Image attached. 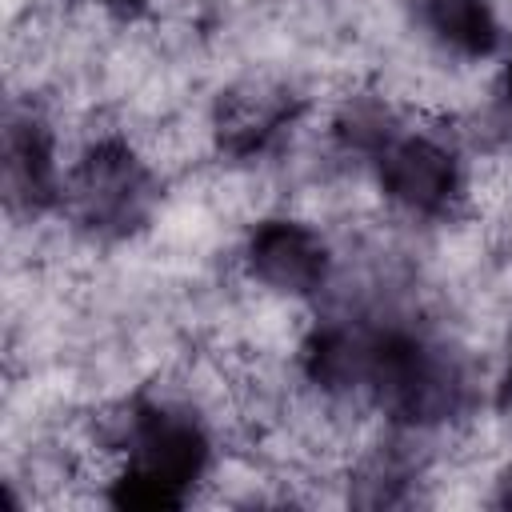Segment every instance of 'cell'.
<instances>
[{"label":"cell","mask_w":512,"mask_h":512,"mask_svg":"<svg viewBox=\"0 0 512 512\" xmlns=\"http://www.w3.org/2000/svg\"><path fill=\"white\" fill-rule=\"evenodd\" d=\"M376 188L388 204L412 216H452L468 200V168L460 152L424 128H392V120L364 148Z\"/></svg>","instance_id":"obj_1"},{"label":"cell","mask_w":512,"mask_h":512,"mask_svg":"<svg viewBox=\"0 0 512 512\" xmlns=\"http://www.w3.org/2000/svg\"><path fill=\"white\" fill-rule=\"evenodd\" d=\"M244 272L276 296H316L332 280V248L308 220L296 216H264L248 228L240 248Z\"/></svg>","instance_id":"obj_2"},{"label":"cell","mask_w":512,"mask_h":512,"mask_svg":"<svg viewBox=\"0 0 512 512\" xmlns=\"http://www.w3.org/2000/svg\"><path fill=\"white\" fill-rule=\"evenodd\" d=\"M416 20L444 56L468 64L496 56L508 40L492 0H416Z\"/></svg>","instance_id":"obj_3"},{"label":"cell","mask_w":512,"mask_h":512,"mask_svg":"<svg viewBox=\"0 0 512 512\" xmlns=\"http://www.w3.org/2000/svg\"><path fill=\"white\" fill-rule=\"evenodd\" d=\"M500 404H512V332H508V364L500 376Z\"/></svg>","instance_id":"obj_4"},{"label":"cell","mask_w":512,"mask_h":512,"mask_svg":"<svg viewBox=\"0 0 512 512\" xmlns=\"http://www.w3.org/2000/svg\"><path fill=\"white\" fill-rule=\"evenodd\" d=\"M500 92H504V104L512 108V36H508V60H504V80H500Z\"/></svg>","instance_id":"obj_5"},{"label":"cell","mask_w":512,"mask_h":512,"mask_svg":"<svg viewBox=\"0 0 512 512\" xmlns=\"http://www.w3.org/2000/svg\"><path fill=\"white\" fill-rule=\"evenodd\" d=\"M496 488H500V496H496V500H500V504H512V468L496 480Z\"/></svg>","instance_id":"obj_6"}]
</instances>
